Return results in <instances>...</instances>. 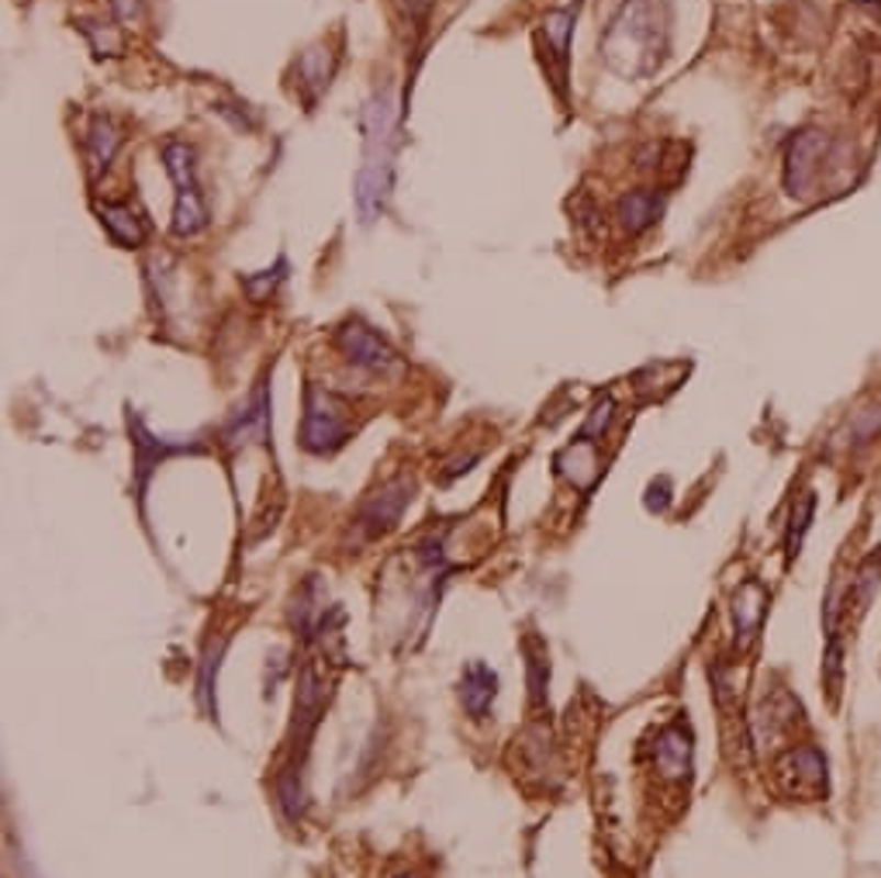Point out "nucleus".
I'll list each match as a JSON object with an SVG mask.
<instances>
[{
	"mask_svg": "<svg viewBox=\"0 0 881 878\" xmlns=\"http://www.w3.org/2000/svg\"><path fill=\"white\" fill-rule=\"evenodd\" d=\"M668 49V8L663 0H626L602 35V59L612 74L636 80L657 69Z\"/></svg>",
	"mask_w": 881,
	"mask_h": 878,
	"instance_id": "nucleus-1",
	"label": "nucleus"
},
{
	"mask_svg": "<svg viewBox=\"0 0 881 878\" xmlns=\"http://www.w3.org/2000/svg\"><path fill=\"white\" fill-rule=\"evenodd\" d=\"M394 98L373 93L364 108V166L356 174V208L364 225L384 215L394 187Z\"/></svg>",
	"mask_w": 881,
	"mask_h": 878,
	"instance_id": "nucleus-2",
	"label": "nucleus"
},
{
	"mask_svg": "<svg viewBox=\"0 0 881 878\" xmlns=\"http://www.w3.org/2000/svg\"><path fill=\"white\" fill-rule=\"evenodd\" d=\"M163 163L166 174H170L174 187H177V204H174V235L177 240H190L208 229V204L198 191V170H194V149L187 142H166L163 146Z\"/></svg>",
	"mask_w": 881,
	"mask_h": 878,
	"instance_id": "nucleus-3",
	"label": "nucleus"
},
{
	"mask_svg": "<svg viewBox=\"0 0 881 878\" xmlns=\"http://www.w3.org/2000/svg\"><path fill=\"white\" fill-rule=\"evenodd\" d=\"M349 405L332 391L308 385L304 391V422H301V446L312 454H332L349 440Z\"/></svg>",
	"mask_w": 881,
	"mask_h": 878,
	"instance_id": "nucleus-4",
	"label": "nucleus"
},
{
	"mask_svg": "<svg viewBox=\"0 0 881 878\" xmlns=\"http://www.w3.org/2000/svg\"><path fill=\"white\" fill-rule=\"evenodd\" d=\"M412 494H415V485L409 478H394L384 488H377L353 515V543L356 547H364V543H373L384 533H391L394 522L401 519V512L409 509Z\"/></svg>",
	"mask_w": 881,
	"mask_h": 878,
	"instance_id": "nucleus-5",
	"label": "nucleus"
},
{
	"mask_svg": "<svg viewBox=\"0 0 881 878\" xmlns=\"http://www.w3.org/2000/svg\"><path fill=\"white\" fill-rule=\"evenodd\" d=\"M129 436H132V454H135V494L138 502L146 494V485H149V474L174 454H201L198 443H187V440H166V436H156L146 422H142L138 412H129Z\"/></svg>",
	"mask_w": 881,
	"mask_h": 878,
	"instance_id": "nucleus-6",
	"label": "nucleus"
},
{
	"mask_svg": "<svg viewBox=\"0 0 881 878\" xmlns=\"http://www.w3.org/2000/svg\"><path fill=\"white\" fill-rule=\"evenodd\" d=\"M826 149H829V138L816 129H805L789 142V156H784V191L792 198L808 195V187L819 177Z\"/></svg>",
	"mask_w": 881,
	"mask_h": 878,
	"instance_id": "nucleus-7",
	"label": "nucleus"
},
{
	"mask_svg": "<svg viewBox=\"0 0 881 878\" xmlns=\"http://www.w3.org/2000/svg\"><path fill=\"white\" fill-rule=\"evenodd\" d=\"M336 346L343 349V357L360 367V370H370V374H384L391 367H398V357L394 349L377 336V332L364 322H346L339 332H336Z\"/></svg>",
	"mask_w": 881,
	"mask_h": 878,
	"instance_id": "nucleus-8",
	"label": "nucleus"
},
{
	"mask_svg": "<svg viewBox=\"0 0 881 878\" xmlns=\"http://www.w3.org/2000/svg\"><path fill=\"white\" fill-rule=\"evenodd\" d=\"M267 433H270V394H267V385H259L249 394L246 405H239V412H232L225 433H222V443H225V449H239L249 440L267 443Z\"/></svg>",
	"mask_w": 881,
	"mask_h": 878,
	"instance_id": "nucleus-9",
	"label": "nucleus"
},
{
	"mask_svg": "<svg viewBox=\"0 0 881 878\" xmlns=\"http://www.w3.org/2000/svg\"><path fill=\"white\" fill-rule=\"evenodd\" d=\"M98 215H101L108 235H111L118 246L135 249V246L146 243L149 222H146V215H142V211L132 201H104V204H98Z\"/></svg>",
	"mask_w": 881,
	"mask_h": 878,
	"instance_id": "nucleus-10",
	"label": "nucleus"
},
{
	"mask_svg": "<svg viewBox=\"0 0 881 878\" xmlns=\"http://www.w3.org/2000/svg\"><path fill=\"white\" fill-rule=\"evenodd\" d=\"M778 771L784 781H789V789L799 796H816L819 786L826 781V762L816 747H795L792 754H784Z\"/></svg>",
	"mask_w": 881,
	"mask_h": 878,
	"instance_id": "nucleus-11",
	"label": "nucleus"
},
{
	"mask_svg": "<svg viewBox=\"0 0 881 878\" xmlns=\"http://www.w3.org/2000/svg\"><path fill=\"white\" fill-rule=\"evenodd\" d=\"M575 21H578V4L546 11V18H543V38H546V45H550V56L557 63L554 84L560 90V98H567V53H570V32H575Z\"/></svg>",
	"mask_w": 881,
	"mask_h": 878,
	"instance_id": "nucleus-12",
	"label": "nucleus"
},
{
	"mask_svg": "<svg viewBox=\"0 0 881 878\" xmlns=\"http://www.w3.org/2000/svg\"><path fill=\"white\" fill-rule=\"evenodd\" d=\"M498 696V675L488 668L481 660H470L464 668V678H460V699H464V709L473 716V720H484L491 713V702Z\"/></svg>",
	"mask_w": 881,
	"mask_h": 878,
	"instance_id": "nucleus-13",
	"label": "nucleus"
},
{
	"mask_svg": "<svg viewBox=\"0 0 881 878\" xmlns=\"http://www.w3.org/2000/svg\"><path fill=\"white\" fill-rule=\"evenodd\" d=\"M660 211H663V198L657 191H650V187H639V191H629V195L618 198L615 219L629 235H639L660 219Z\"/></svg>",
	"mask_w": 881,
	"mask_h": 878,
	"instance_id": "nucleus-14",
	"label": "nucleus"
},
{
	"mask_svg": "<svg viewBox=\"0 0 881 878\" xmlns=\"http://www.w3.org/2000/svg\"><path fill=\"white\" fill-rule=\"evenodd\" d=\"M657 768L668 778H681L688 775V765H692V737L681 723H671L660 730L657 737Z\"/></svg>",
	"mask_w": 881,
	"mask_h": 878,
	"instance_id": "nucleus-15",
	"label": "nucleus"
},
{
	"mask_svg": "<svg viewBox=\"0 0 881 878\" xmlns=\"http://www.w3.org/2000/svg\"><path fill=\"white\" fill-rule=\"evenodd\" d=\"M118 146H122V132L114 129L111 118L98 114L90 122V129H87V153H90V177L93 180H98L108 170V166H111Z\"/></svg>",
	"mask_w": 881,
	"mask_h": 878,
	"instance_id": "nucleus-16",
	"label": "nucleus"
},
{
	"mask_svg": "<svg viewBox=\"0 0 881 878\" xmlns=\"http://www.w3.org/2000/svg\"><path fill=\"white\" fill-rule=\"evenodd\" d=\"M765 605H768L765 585L760 581L740 585V591H736V599H733V620H736V633H740L744 640L754 636V630L760 626V620H765Z\"/></svg>",
	"mask_w": 881,
	"mask_h": 878,
	"instance_id": "nucleus-17",
	"label": "nucleus"
},
{
	"mask_svg": "<svg viewBox=\"0 0 881 878\" xmlns=\"http://www.w3.org/2000/svg\"><path fill=\"white\" fill-rule=\"evenodd\" d=\"M878 585H881V547L861 560V567H857V578L850 581V591H854V599H857V609H868V605H871Z\"/></svg>",
	"mask_w": 881,
	"mask_h": 878,
	"instance_id": "nucleus-18",
	"label": "nucleus"
},
{
	"mask_svg": "<svg viewBox=\"0 0 881 878\" xmlns=\"http://www.w3.org/2000/svg\"><path fill=\"white\" fill-rule=\"evenodd\" d=\"M813 512H816V494L805 491L799 502L792 505V519H789V554L795 557L802 547V536L813 526Z\"/></svg>",
	"mask_w": 881,
	"mask_h": 878,
	"instance_id": "nucleus-19",
	"label": "nucleus"
},
{
	"mask_svg": "<svg viewBox=\"0 0 881 878\" xmlns=\"http://www.w3.org/2000/svg\"><path fill=\"white\" fill-rule=\"evenodd\" d=\"M80 32L93 42V53L98 56H122V49H125L122 35L108 25H98V21H80Z\"/></svg>",
	"mask_w": 881,
	"mask_h": 878,
	"instance_id": "nucleus-20",
	"label": "nucleus"
},
{
	"mask_svg": "<svg viewBox=\"0 0 881 878\" xmlns=\"http://www.w3.org/2000/svg\"><path fill=\"white\" fill-rule=\"evenodd\" d=\"M283 270H288V259H277V267H274V270H264V274H259V277H256V274H249V277L243 280V288H246V294H249L253 301H267V298L274 294V288H277V284H280L283 277H288V274H283Z\"/></svg>",
	"mask_w": 881,
	"mask_h": 878,
	"instance_id": "nucleus-21",
	"label": "nucleus"
},
{
	"mask_svg": "<svg viewBox=\"0 0 881 878\" xmlns=\"http://www.w3.org/2000/svg\"><path fill=\"white\" fill-rule=\"evenodd\" d=\"M850 436H854V446H865V443L878 440L881 436V405L857 412L850 422Z\"/></svg>",
	"mask_w": 881,
	"mask_h": 878,
	"instance_id": "nucleus-22",
	"label": "nucleus"
},
{
	"mask_svg": "<svg viewBox=\"0 0 881 878\" xmlns=\"http://www.w3.org/2000/svg\"><path fill=\"white\" fill-rule=\"evenodd\" d=\"M529 654V688H533V702H543V688H546V675H550V664L543 657L539 640H529L526 644Z\"/></svg>",
	"mask_w": 881,
	"mask_h": 878,
	"instance_id": "nucleus-23",
	"label": "nucleus"
},
{
	"mask_svg": "<svg viewBox=\"0 0 881 878\" xmlns=\"http://www.w3.org/2000/svg\"><path fill=\"white\" fill-rule=\"evenodd\" d=\"M612 412H615V405H612V398L605 394L599 405L591 409V415H588V422H584V430L578 433L581 440H591L594 443V436H602L605 430H609V422H612Z\"/></svg>",
	"mask_w": 881,
	"mask_h": 878,
	"instance_id": "nucleus-24",
	"label": "nucleus"
},
{
	"mask_svg": "<svg viewBox=\"0 0 881 878\" xmlns=\"http://www.w3.org/2000/svg\"><path fill=\"white\" fill-rule=\"evenodd\" d=\"M668 502H671V481H668V478H660V481L650 485L647 509H650V512H663V509H668Z\"/></svg>",
	"mask_w": 881,
	"mask_h": 878,
	"instance_id": "nucleus-25",
	"label": "nucleus"
},
{
	"mask_svg": "<svg viewBox=\"0 0 881 878\" xmlns=\"http://www.w3.org/2000/svg\"><path fill=\"white\" fill-rule=\"evenodd\" d=\"M138 4H142V0H111V8H114L118 21H132V18L138 14Z\"/></svg>",
	"mask_w": 881,
	"mask_h": 878,
	"instance_id": "nucleus-26",
	"label": "nucleus"
},
{
	"mask_svg": "<svg viewBox=\"0 0 881 878\" xmlns=\"http://www.w3.org/2000/svg\"><path fill=\"white\" fill-rule=\"evenodd\" d=\"M401 878H415V875H401Z\"/></svg>",
	"mask_w": 881,
	"mask_h": 878,
	"instance_id": "nucleus-27",
	"label": "nucleus"
}]
</instances>
